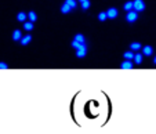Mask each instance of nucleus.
<instances>
[{
	"label": "nucleus",
	"mask_w": 156,
	"mask_h": 134,
	"mask_svg": "<svg viewBox=\"0 0 156 134\" xmlns=\"http://www.w3.org/2000/svg\"><path fill=\"white\" fill-rule=\"evenodd\" d=\"M86 53H87V50H86V46H84V44H82V46L76 50L77 58H83V57H86Z\"/></svg>",
	"instance_id": "obj_3"
},
{
	"label": "nucleus",
	"mask_w": 156,
	"mask_h": 134,
	"mask_svg": "<svg viewBox=\"0 0 156 134\" xmlns=\"http://www.w3.org/2000/svg\"><path fill=\"white\" fill-rule=\"evenodd\" d=\"M75 40L79 43H82V44H84V36L83 35H80V33H77L76 36H75Z\"/></svg>",
	"instance_id": "obj_14"
},
{
	"label": "nucleus",
	"mask_w": 156,
	"mask_h": 134,
	"mask_svg": "<svg viewBox=\"0 0 156 134\" xmlns=\"http://www.w3.org/2000/svg\"><path fill=\"white\" fill-rule=\"evenodd\" d=\"M8 68V65L6 62H0V69H7Z\"/></svg>",
	"instance_id": "obj_22"
},
{
	"label": "nucleus",
	"mask_w": 156,
	"mask_h": 134,
	"mask_svg": "<svg viewBox=\"0 0 156 134\" xmlns=\"http://www.w3.org/2000/svg\"><path fill=\"white\" fill-rule=\"evenodd\" d=\"M142 49V55H152V53H153V49L151 46H145V47H141Z\"/></svg>",
	"instance_id": "obj_5"
},
{
	"label": "nucleus",
	"mask_w": 156,
	"mask_h": 134,
	"mask_svg": "<svg viewBox=\"0 0 156 134\" xmlns=\"http://www.w3.org/2000/svg\"><path fill=\"white\" fill-rule=\"evenodd\" d=\"M19 40H21V44H22V46H26V44H28V43L32 40V36L31 35H26V36H24V37H21Z\"/></svg>",
	"instance_id": "obj_7"
},
{
	"label": "nucleus",
	"mask_w": 156,
	"mask_h": 134,
	"mask_svg": "<svg viewBox=\"0 0 156 134\" xmlns=\"http://www.w3.org/2000/svg\"><path fill=\"white\" fill-rule=\"evenodd\" d=\"M134 62L135 64H141L142 62V54H139V53H137V54H134Z\"/></svg>",
	"instance_id": "obj_11"
},
{
	"label": "nucleus",
	"mask_w": 156,
	"mask_h": 134,
	"mask_svg": "<svg viewBox=\"0 0 156 134\" xmlns=\"http://www.w3.org/2000/svg\"><path fill=\"white\" fill-rule=\"evenodd\" d=\"M120 68H121V69H131V68H133V62L130 60H126V61L121 62Z\"/></svg>",
	"instance_id": "obj_6"
},
{
	"label": "nucleus",
	"mask_w": 156,
	"mask_h": 134,
	"mask_svg": "<svg viewBox=\"0 0 156 134\" xmlns=\"http://www.w3.org/2000/svg\"><path fill=\"white\" fill-rule=\"evenodd\" d=\"M82 8H83V10L90 8V0H84V1H82Z\"/></svg>",
	"instance_id": "obj_17"
},
{
	"label": "nucleus",
	"mask_w": 156,
	"mask_h": 134,
	"mask_svg": "<svg viewBox=\"0 0 156 134\" xmlns=\"http://www.w3.org/2000/svg\"><path fill=\"white\" fill-rule=\"evenodd\" d=\"M22 37V33H21V31H14V33H13V40H15V42H17V40H19Z\"/></svg>",
	"instance_id": "obj_9"
},
{
	"label": "nucleus",
	"mask_w": 156,
	"mask_h": 134,
	"mask_svg": "<svg viewBox=\"0 0 156 134\" xmlns=\"http://www.w3.org/2000/svg\"><path fill=\"white\" fill-rule=\"evenodd\" d=\"M133 10L134 11H144L145 10L144 0H134V1H133Z\"/></svg>",
	"instance_id": "obj_1"
},
{
	"label": "nucleus",
	"mask_w": 156,
	"mask_h": 134,
	"mask_svg": "<svg viewBox=\"0 0 156 134\" xmlns=\"http://www.w3.org/2000/svg\"><path fill=\"white\" fill-rule=\"evenodd\" d=\"M106 17L108 18H116V17H118V10L113 8V7H111L109 10L106 11Z\"/></svg>",
	"instance_id": "obj_4"
},
{
	"label": "nucleus",
	"mask_w": 156,
	"mask_h": 134,
	"mask_svg": "<svg viewBox=\"0 0 156 134\" xmlns=\"http://www.w3.org/2000/svg\"><path fill=\"white\" fill-rule=\"evenodd\" d=\"M24 28H25V31H32L33 29V22H24Z\"/></svg>",
	"instance_id": "obj_12"
},
{
	"label": "nucleus",
	"mask_w": 156,
	"mask_h": 134,
	"mask_svg": "<svg viewBox=\"0 0 156 134\" xmlns=\"http://www.w3.org/2000/svg\"><path fill=\"white\" fill-rule=\"evenodd\" d=\"M82 1H84V0H80V3H82Z\"/></svg>",
	"instance_id": "obj_24"
},
{
	"label": "nucleus",
	"mask_w": 156,
	"mask_h": 134,
	"mask_svg": "<svg viewBox=\"0 0 156 134\" xmlns=\"http://www.w3.org/2000/svg\"><path fill=\"white\" fill-rule=\"evenodd\" d=\"M124 10H126V11L133 10V1H127V3L124 4Z\"/></svg>",
	"instance_id": "obj_19"
},
{
	"label": "nucleus",
	"mask_w": 156,
	"mask_h": 134,
	"mask_svg": "<svg viewBox=\"0 0 156 134\" xmlns=\"http://www.w3.org/2000/svg\"><path fill=\"white\" fill-rule=\"evenodd\" d=\"M153 64H155V65H156V57H155V58H153Z\"/></svg>",
	"instance_id": "obj_23"
},
{
	"label": "nucleus",
	"mask_w": 156,
	"mask_h": 134,
	"mask_svg": "<svg viewBox=\"0 0 156 134\" xmlns=\"http://www.w3.org/2000/svg\"><path fill=\"white\" fill-rule=\"evenodd\" d=\"M141 44H139V43H131V44H130V49H131V51H139V50H141Z\"/></svg>",
	"instance_id": "obj_10"
},
{
	"label": "nucleus",
	"mask_w": 156,
	"mask_h": 134,
	"mask_svg": "<svg viewBox=\"0 0 156 134\" xmlns=\"http://www.w3.org/2000/svg\"><path fill=\"white\" fill-rule=\"evenodd\" d=\"M65 3L68 4V6H69L70 8H75V7L77 6V1H76V0H66Z\"/></svg>",
	"instance_id": "obj_13"
},
{
	"label": "nucleus",
	"mask_w": 156,
	"mask_h": 134,
	"mask_svg": "<svg viewBox=\"0 0 156 134\" xmlns=\"http://www.w3.org/2000/svg\"><path fill=\"white\" fill-rule=\"evenodd\" d=\"M70 10H72V8H70V7H69V6H68V4H66V3L64 4L62 7H61V11H62L64 14H68V13H69Z\"/></svg>",
	"instance_id": "obj_15"
},
{
	"label": "nucleus",
	"mask_w": 156,
	"mask_h": 134,
	"mask_svg": "<svg viewBox=\"0 0 156 134\" xmlns=\"http://www.w3.org/2000/svg\"><path fill=\"white\" fill-rule=\"evenodd\" d=\"M28 17H29V21H31V22H35L36 18H37V17H36V13H35V11H31V13L28 14Z\"/></svg>",
	"instance_id": "obj_16"
},
{
	"label": "nucleus",
	"mask_w": 156,
	"mask_h": 134,
	"mask_svg": "<svg viewBox=\"0 0 156 134\" xmlns=\"http://www.w3.org/2000/svg\"><path fill=\"white\" fill-rule=\"evenodd\" d=\"M26 17H28V15L25 14V13H22V11H21V13H18L17 19H18L19 22H25V21H26Z\"/></svg>",
	"instance_id": "obj_8"
},
{
	"label": "nucleus",
	"mask_w": 156,
	"mask_h": 134,
	"mask_svg": "<svg viewBox=\"0 0 156 134\" xmlns=\"http://www.w3.org/2000/svg\"><path fill=\"white\" fill-rule=\"evenodd\" d=\"M133 57H134V53H133V51H126L124 53V58L126 60H133Z\"/></svg>",
	"instance_id": "obj_18"
},
{
	"label": "nucleus",
	"mask_w": 156,
	"mask_h": 134,
	"mask_svg": "<svg viewBox=\"0 0 156 134\" xmlns=\"http://www.w3.org/2000/svg\"><path fill=\"white\" fill-rule=\"evenodd\" d=\"M137 17H138V14H137V11H134V10H130L127 13V15H126L128 22H134L135 19H137Z\"/></svg>",
	"instance_id": "obj_2"
},
{
	"label": "nucleus",
	"mask_w": 156,
	"mask_h": 134,
	"mask_svg": "<svg viewBox=\"0 0 156 134\" xmlns=\"http://www.w3.org/2000/svg\"><path fill=\"white\" fill-rule=\"evenodd\" d=\"M80 46H82V43L76 42V40H73V42H72V47H73V49H75V50H77V49H79Z\"/></svg>",
	"instance_id": "obj_21"
},
{
	"label": "nucleus",
	"mask_w": 156,
	"mask_h": 134,
	"mask_svg": "<svg viewBox=\"0 0 156 134\" xmlns=\"http://www.w3.org/2000/svg\"><path fill=\"white\" fill-rule=\"evenodd\" d=\"M106 13H100V14H98V19H100V21H105V19H106Z\"/></svg>",
	"instance_id": "obj_20"
}]
</instances>
